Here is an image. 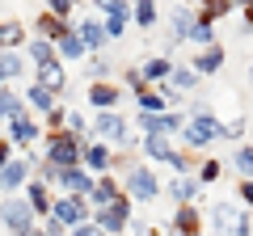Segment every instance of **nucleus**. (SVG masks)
Segmentation results:
<instances>
[{
	"mask_svg": "<svg viewBox=\"0 0 253 236\" xmlns=\"http://www.w3.org/2000/svg\"><path fill=\"white\" fill-rule=\"evenodd\" d=\"M72 4H76V0H72Z\"/></svg>",
	"mask_w": 253,
	"mask_h": 236,
	"instance_id": "obj_52",
	"label": "nucleus"
},
{
	"mask_svg": "<svg viewBox=\"0 0 253 236\" xmlns=\"http://www.w3.org/2000/svg\"><path fill=\"white\" fill-rule=\"evenodd\" d=\"M9 139L13 144H34V139H42V127L30 114H17V118H9Z\"/></svg>",
	"mask_w": 253,
	"mask_h": 236,
	"instance_id": "obj_13",
	"label": "nucleus"
},
{
	"mask_svg": "<svg viewBox=\"0 0 253 236\" xmlns=\"http://www.w3.org/2000/svg\"><path fill=\"white\" fill-rule=\"evenodd\" d=\"M190 26H194V13H190V9H177V13H173V34H177V38H186Z\"/></svg>",
	"mask_w": 253,
	"mask_h": 236,
	"instance_id": "obj_36",
	"label": "nucleus"
},
{
	"mask_svg": "<svg viewBox=\"0 0 253 236\" xmlns=\"http://www.w3.org/2000/svg\"><path fill=\"white\" fill-rule=\"evenodd\" d=\"M46 127H51V131H63V106H51V110H46Z\"/></svg>",
	"mask_w": 253,
	"mask_h": 236,
	"instance_id": "obj_41",
	"label": "nucleus"
},
{
	"mask_svg": "<svg viewBox=\"0 0 253 236\" xmlns=\"http://www.w3.org/2000/svg\"><path fill=\"white\" fill-rule=\"evenodd\" d=\"M236 173H241V177H249V173H253V148L249 144L236 148Z\"/></svg>",
	"mask_w": 253,
	"mask_h": 236,
	"instance_id": "obj_37",
	"label": "nucleus"
},
{
	"mask_svg": "<svg viewBox=\"0 0 253 236\" xmlns=\"http://www.w3.org/2000/svg\"><path fill=\"white\" fill-rule=\"evenodd\" d=\"M106 72H110L106 59H93V64H89V76H93V80H106Z\"/></svg>",
	"mask_w": 253,
	"mask_h": 236,
	"instance_id": "obj_43",
	"label": "nucleus"
},
{
	"mask_svg": "<svg viewBox=\"0 0 253 236\" xmlns=\"http://www.w3.org/2000/svg\"><path fill=\"white\" fill-rule=\"evenodd\" d=\"M17 114H26L21 97H13L9 89H0V118H17Z\"/></svg>",
	"mask_w": 253,
	"mask_h": 236,
	"instance_id": "obj_33",
	"label": "nucleus"
},
{
	"mask_svg": "<svg viewBox=\"0 0 253 236\" xmlns=\"http://www.w3.org/2000/svg\"><path fill=\"white\" fill-rule=\"evenodd\" d=\"M34 30H38V34H42L46 42L55 46V42H59L63 34H68V30H72V26H68V21H59V17H51V13H42V17L34 21Z\"/></svg>",
	"mask_w": 253,
	"mask_h": 236,
	"instance_id": "obj_20",
	"label": "nucleus"
},
{
	"mask_svg": "<svg viewBox=\"0 0 253 236\" xmlns=\"http://www.w3.org/2000/svg\"><path fill=\"white\" fill-rule=\"evenodd\" d=\"M97 9L106 13V21H131V4L126 0H97Z\"/></svg>",
	"mask_w": 253,
	"mask_h": 236,
	"instance_id": "obj_26",
	"label": "nucleus"
},
{
	"mask_svg": "<svg viewBox=\"0 0 253 236\" xmlns=\"http://www.w3.org/2000/svg\"><path fill=\"white\" fill-rule=\"evenodd\" d=\"M169 194H173L177 202H190L194 194H199V182H194V173H181V177H173V182H169Z\"/></svg>",
	"mask_w": 253,
	"mask_h": 236,
	"instance_id": "obj_22",
	"label": "nucleus"
},
{
	"mask_svg": "<svg viewBox=\"0 0 253 236\" xmlns=\"http://www.w3.org/2000/svg\"><path fill=\"white\" fill-rule=\"evenodd\" d=\"M76 38L84 42V51H93V46L106 42V34H101V21H81V30H76Z\"/></svg>",
	"mask_w": 253,
	"mask_h": 236,
	"instance_id": "obj_25",
	"label": "nucleus"
},
{
	"mask_svg": "<svg viewBox=\"0 0 253 236\" xmlns=\"http://www.w3.org/2000/svg\"><path fill=\"white\" fill-rule=\"evenodd\" d=\"M34 84H42L46 93H63V89H68L63 64H59V59H51V64H38V72H34Z\"/></svg>",
	"mask_w": 253,
	"mask_h": 236,
	"instance_id": "obj_12",
	"label": "nucleus"
},
{
	"mask_svg": "<svg viewBox=\"0 0 253 236\" xmlns=\"http://www.w3.org/2000/svg\"><path fill=\"white\" fill-rule=\"evenodd\" d=\"M173 72V59H165V55H156V59H148L144 68H139V80L144 84H165Z\"/></svg>",
	"mask_w": 253,
	"mask_h": 236,
	"instance_id": "obj_16",
	"label": "nucleus"
},
{
	"mask_svg": "<svg viewBox=\"0 0 253 236\" xmlns=\"http://www.w3.org/2000/svg\"><path fill=\"white\" fill-rule=\"evenodd\" d=\"M236 215H241L236 207H228V202H219V207H215V228H219V232H232Z\"/></svg>",
	"mask_w": 253,
	"mask_h": 236,
	"instance_id": "obj_34",
	"label": "nucleus"
},
{
	"mask_svg": "<svg viewBox=\"0 0 253 236\" xmlns=\"http://www.w3.org/2000/svg\"><path fill=\"white\" fill-rule=\"evenodd\" d=\"M21 72H26L21 55H13V51H0V84H4V80H17Z\"/></svg>",
	"mask_w": 253,
	"mask_h": 236,
	"instance_id": "obj_24",
	"label": "nucleus"
},
{
	"mask_svg": "<svg viewBox=\"0 0 253 236\" xmlns=\"http://www.w3.org/2000/svg\"><path fill=\"white\" fill-rule=\"evenodd\" d=\"M46 13L59 21H68V13H72V0H46Z\"/></svg>",
	"mask_w": 253,
	"mask_h": 236,
	"instance_id": "obj_39",
	"label": "nucleus"
},
{
	"mask_svg": "<svg viewBox=\"0 0 253 236\" xmlns=\"http://www.w3.org/2000/svg\"><path fill=\"white\" fill-rule=\"evenodd\" d=\"M81 135H68V131H51L46 135V164L51 169H72L81 164Z\"/></svg>",
	"mask_w": 253,
	"mask_h": 236,
	"instance_id": "obj_2",
	"label": "nucleus"
},
{
	"mask_svg": "<svg viewBox=\"0 0 253 236\" xmlns=\"http://www.w3.org/2000/svg\"><path fill=\"white\" fill-rule=\"evenodd\" d=\"M126 198H135V202H152L156 194H161V182H156V173L144 169V164H135V169L126 173V186H123Z\"/></svg>",
	"mask_w": 253,
	"mask_h": 236,
	"instance_id": "obj_4",
	"label": "nucleus"
},
{
	"mask_svg": "<svg viewBox=\"0 0 253 236\" xmlns=\"http://www.w3.org/2000/svg\"><path fill=\"white\" fill-rule=\"evenodd\" d=\"M126 219H131V198H126V194H118L110 207H97L93 228H97V232H106V236H114V232H123V228H126Z\"/></svg>",
	"mask_w": 253,
	"mask_h": 236,
	"instance_id": "obj_3",
	"label": "nucleus"
},
{
	"mask_svg": "<svg viewBox=\"0 0 253 236\" xmlns=\"http://www.w3.org/2000/svg\"><path fill=\"white\" fill-rule=\"evenodd\" d=\"M186 38L199 46V51H203V46H215V30H211L207 21H199V17H194V26H190V34H186Z\"/></svg>",
	"mask_w": 253,
	"mask_h": 236,
	"instance_id": "obj_27",
	"label": "nucleus"
},
{
	"mask_svg": "<svg viewBox=\"0 0 253 236\" xmlns=\"http://www.w3.org/2000/svg\"><path fill=\"white\" fill-rule=\"evenodd\" d=\"M89 106H97V114H101V110H110V106H118V89H114V84H106V80H93L89 84Z\"/></svg>",
	"mask_w": 253,
	"mask_h": 236,
	"instance_id": "obj_18",
	"label": "nucleus"
},
{
	"mask_svg": "<svg viewBox=\"0 0 253 236\" xmlns=\"http://www.w3.org/2000/svg\"><path fill=\"white\" fill-rule=\"evenodd\" d=\"M51 215L59 219L63 228H76V224H89V207H84V198H72V194H63L59 202H51Z\"/></svg>",
	"mask_w": 253,
	"mask_h": 236,
	"instance_id": "obj_8",
	"label": "nucleus"
},
{
	"mask_svg": "<svg viewBox=\"0 0 253 236\" xmlns=\"http://www.w3.org/2000/svg\"><path fill=\"white\" fill-rule=\"evenodd\" d=\"M0 224L13 228V232H26V228H34V211L26 207V198H4L0 202Z\"/></svg>",
	"mask_w": 253,
	"mask_h": 236,
	"instance_id": "obj_6",
	"label": "nucleus"
},
{
	"mask_svg": "<svg viewBox=\"0 0 253 236\" xmlns=\"http://www.w3.org/2000/svg\"><path fill=\"white\" fill-rule=\"evenodd\" d=\"M110 164H114V152H110L101 139H97V144H89V139L81 144V169L84 173H106Z\"/></svg>",
	"mask_w": 253,
	"mask_h": 236,
	"instance_id": "obj_10",
	"label": "nucleus"
},
{
	"mask_svg": "<svg viewBox=\"0 0 253 236\" xmlns=\"http://www.w3.org/2000/svg\"><path fill=\"white\" fill-rule=\"evenodd\" d=\"M165 84H169L173 93H177V89H194V84H199V72H190V68H177V64H173V72H169V80H165Z\"/></svg>",
	"mask_w": 253,
	"mask_h": 236,
	"instance_id": "obj_28",
	"label": "nucleus"
},
{
	"mask_svg": "<svg viewBox=\"0 0 253 236\" xmlns=\"http://www.w3.org/2000/svg\"><path fill=\"white\" fill-rule=\"evenodd\" d=\"M236 194H241V202L249 207V198H253V186H249V177H241V186H236Z\"/></svg>",
	"mask_w": 253,
	"mask_h": 236,
	"instance_id": "obj_45",
	"label": "nucleus"
},
{
	"mask_svg": "<svg viewBox=\"0 0 253 236\" xmlns=\"http://www.w3.org/2000/svg\"><path fill=\"white\" fill-rule=\"evenodd\" d=\"M131 17H135V26H156V4L152 0H135V4H131Z\"/></svg>",
	"mask_w": 253,
	"mask_h": 236,
	"instance_id": "obj_30",
	"label": "nucleus"
},
{
	"mask_svg": "<svg viewBox=\"0 0 253 236\" xmlns=\"http://www.w3.org/2000/svg\"><path fill=\"white\" fill-rule=\"evenodd\" d=\"M68 232H72V236H106V232H97L93 224H76V228H68Z\"/></svg>",
	"mask_w": 253,
	"mask_h": 236,
	"instance_id": "obj_44",
	"label": "nucleus"
},
{
	"mask_svg": "<svg viewBox=\"0 0 253 236\" xmlns=\"http://www.w3.org/2000/svg\"><path fill=\"white\" fill-rule=\"evenodd\" d=\"M219 173H224V169H219V160H203V169L194 173V182H199V186H207V182H215Z\"/></svg>",
	"mask_w": 253,
	"mask_h": 236,
	"instance_id": "obj_38",
	"label": "nucleus"
},
{
	"mask_svg": "<svg viewBox=\"0 0 253 236\" xmlns=\"http://www.w3.org/2000/svg\"><path fill=\"white\" fill-rule=\"evenodd\" d=\"M30 55H34V64H51V59H55V46L46 42V38H34V42H30Z\"/></svg>",
	"mask_w": 253,
	"mask_h": 236,
	"instance_id": "obj_35",
	"label": "nucleus"
},
{
	"mask_svg": "<svg viewBox=\"0 0 253 236\" xmlns=\"http://www.w3.org/2000/svg\"><path fill=\"white\" fill-rule=\"evenodd\" d=\"M219 68H224V46H203V51H199V59L190 64V72L211 76V72H219Z\"/></svg>",
	"mask_w": 253,
	"mask_h": 236,
	"instance_id": "obj_17",
	"label": "nucleus"
},
{
	"mask_svg": "<svg viewBox=\"0 0 253 236\" xmlns=\"http://www.w3.org/2000/svg\"><path fill=\"white\" fill-rule=\"evenodd\" d=\"M93 135H97L101 144H131V139H126V118H118L114 110H101V114L93 118Z\"/></svg>",
	"mask_w": 253,
	"mask_h": 236,
	"instance_id": "obj_5",
	"label": "nucleus"
},
{
	"mask_svg": "<svg viewBox=\"0 0 253 236\" xmlns=\"http://www.w3.org/2000/svg\"><path fill=\"white\" fill-rule=\"evenodd\" d=\"M26 207L38 215H51V198H46V186L42 182H26Z\"/></svg>",
	"mask_w": 253,
	"mask_h": 236,
	"instance_id": "obj_19",
	"label": "nucleus"
},
{
	"mask_svg": "<svg viewBox=\"0 0 253 236\" xmlns=\"http://www.w3.org/2000/svg\"><path fill=\"white\" fill-rule=\"evenodd\" d=\"M173 236H181V232H173ZM194 236H199V232H194Z\"/></svg>",
	"mask_w": 253,
	"mask_h": 236,
	"instance_id": "obj_51",
	"label": "nucleus"
},
{
	"mask_svg": "<svg viewBox=\"0 0 253 236\" xmlns=\"http://www.w3.org/2000/svg\"><path fill=\"white\" fill-rule=\"evenodd\" d=\"M55 182L63 186V194H72V198H84L93 186V173H84L81 164H72V169H55Z\"/></svg>",
	"mask_w": 253,
	"mask_h": 236,
	"instance_id": "obj_9",
	"label": "nucleus"
},
{
	"mask_svg": "<svg viewBox=\"0 0 253 236\" xmlns=\"http://www.w3.org/2000/svg\"><path fill=\"white\" fill-rule=\"evenodd\" d=\"M26 42V26L21 21H4L0 26V51H13V46Z\"/></svg>",
	"mask_w": 253,
	"mask_h": 236,
	"instance_id": "obj_23",
	"label": "nucleus"
},
{
	"mask_svg": "<svg viewBox=\"0 0 253 236\" xmlns=\"http://www.w3.org/2000/svg\"><path fill=\"white\" fill-rule=\"evenodd\" d=\"M9 164V139H0V169Z\"/></svg>",
	"mask_w": 253,
	"mask_h": 236,
	"instance_id": "obj_47",
	"label": "nucleus"
},
{
	"mask_svg": "<svg viewBox=\"0 0 253 236\" xmlns=\"http://www.w3.org/2000/svg\"><path fill=\"white\" fill-rule=\"evenodd\" d=\"M190 4H207V0H190Z\"/></svg>",
	"mask_w": 253,
	"mask_h": 236,
	"instance_id": "obj_50",
	"label": "nucleus"
},
{
	"mask_svg": "<svg viewBox=\"0 0 253 236\" xmlns=\"http://www.w3.org/2000/svg\"><path fill=\"white\" fill-rule=\"evenodd\" d=\"M30 169H34V156H30V160H9L4 169H0V190L9 194V190H17V186H26Z\"/></svg>",
	"mask_w": 253,
	"mask_h": 236,
	"instance_id": "obj_11",
	"label": "nucleus"
},
{
	"mask_svg": "<svg viewBox=\"0 0 253 236\" xmlns=\"http://www.w3.org/2000/svg\"><path fill=\"white\" fill-rule=\"evenodd\" d=\"M232 236H253V224H249V215H236V224H232Z\"/></svg>",
	"mask_w": 253,
	"mask_h": 236,
	"instance_id": "obj_42",
	"label": "nucleus"
},
{
	"mask_svg": "<svg viewBox=\"0 0 253 236\" xmlns=\"http://www.w3.org/2000/svg\"><path fill=\"white\" fill-rule=\"evenodd\" d=\"M135 106H139V114H161V110H169V106H165V97H161V93H152V89L135 93Z\"/></svg>",
	"mask_w": 253,
	"mask_h": 236,
	"instance_id": "obj_29",
	"label": "nucleus"
},
{
	"mask_svg": "<svg viewBox=\"0 0 253 236\" xmlns=\"http://www.w3.org/2000/svg\"><path fill=\"white\" fill-rule=\"evenodd\" d=\"M118 194H123V186H118V182H114V177H106V173H101L97 182H93V186H89V194H84V198H89V202H93V207H110V202H114V198H118Z\"/></svg>",
	"mask_w": 253,
	"mask_h": 236,
	"instance_id": "obj_14",
	"label": "nucleus"
},
{
	"mask_svg": "<svg viewBox=\"0 0 253 236\" xmlns=\"http://www.w3.org/2000/svg\"><path fill=\"white\" fill-rule=\"evenodd\" d=\"M181 122L186 118L181 114H173V110H161V114H139V131L144 135H173V131H181Z\"/></svg>",
	"mask_w": 253,
	"mask_h": 236,
	"instance_id": "obj_7",
	"label": "nucleus"
},
{
	"mask_svg": "<svg viewBox=\"0 0 253 236\" xmlns=\"http://www.w3.org/2000/svg\"><path fill=\"white\" fill-rule=\"evenodd\" d=\"M181 139H186V148H207L215 139H228V127H219L211 118V110H199V114H190L181 122Z\"/></svg>",
	"mask_w": 253,
	"mask_h": 236,
	"instance_id": "obj_1",
	"label": "nucleus"
},
{
	"mask_svg": "<svg viewBox=\"0 0 253 236\" xmlns=\"http://www.w3.org/2000/svg\"><path fill=\"white\" fill-rule=\"evenodd\" d=\"M26 101H30V106H34V110H42V114H46V110L55 106V93H46L42 84H30V93H26Z\"/></svg>",
	"mask_w": 253,
	"mask_h": 236,
	"instance_id": "obj_31",
	"label": "nucleus"
},
{
	"mask_svg": "<svg viewBox=\"0 0 253 236\" xmlns=\"http://www.w3.org/2000/svg\"><path fill=\"white\" fill-rule=\"evenodd\" d=\"M81 55H84V42L76 38V30H68V34L55 42V59H68V64H72V59H81Z\"/></svg>",
	"mask_w": 253,
	"mask_h": 236,
	"instance_id": "obj_21",
	"label": "nucleus"
},
{
	"mask_svg": "<svg viewBox=\"0 0 253 236\" xmlns=\"http://www.w3.org/2000/svg\"><path fill=\"white\" fill-rule=\"evenodd\" d=\"M228 4H236V9H245V4H249V0H228Z\"/></svg>",
	"mask_w": 253,
	"mask_h": 236,
	"instance_id": "obj_49",
	"label": "nucleus"
},
{
	"mask_svg": "<svg viewBox=\"0 0 253 236\" xmlns=\"http://www.w3.org/2000/svg\"><path fill=\"white\" fill-rule=\"evenodd\" d=\"M17 236H42V232H38V228H26V232H17Z\"/></svg>",
	"mask_w": 253,
	"mask_h": 236,
	"instance_id": "obj_48",
	"label": "nucleus"
},
{
	"mask_svg": "<svg viewBox=\"0 0 253 236\" xmlns=\"http://www.w3.org/2000/svg\"><path fill=\"white\" fill-rule=\"evenodd\" d=\"M126 84H131V89H135V93H144V89H148V84L139 80V72H135V68H131V72H126Z\"/></svg>",
	"mask_w": 253,
	"mask_h": 236,
	"instance_id": "obj_46",
	"label": "nucleus"
},
{
	"mask_svg": "<svg viewBox=\"0 0 253 236\" xmlns=\"http://www.w3.org/2000/svg\"><path fill=\"white\" fill-rule=\"evenodd\" d=\"M173 232H181V236H194V232H199V228H203V211L199 207H194V202H181V207H177V215H173Z\"/></svg>",
	"mask_w": 253,
	"mask_h": 236,
	"instance_id": "obj_15",
	"label": "nucleus"
},
{
	"mask_svg": "<svg viewBox=\"0 0 253 236\" xmlns=\"http://www.w3.org/2000/svg\"><path fill=\"white\" fill-rule=\"evenodd\" d=\"M42 236H68V228H63L55 215H42Z\"/></svg>",
	"mask_w": 253,
	"mask_h": 236,
	"instance_id": "obj_40",
	"label": "nucleus"
},
{
	"mask_svg": "<svg viewBox=\"0 0 253 236\" xmlns=\"http://www.w3.org/2000/svg\"><path fill=\"white\" fill-rule=\"evenodd\" d=\"M228 9H232L228 0H207V4H203V9L194 13V17H199V21H207V26H211V21H215V17H224Z\"/></svg>",
	"mask_w": 253,
	"mask_h": 236,
	"instance_id": "obj_32",
	"label": "nucleus"
}]
</instances>
